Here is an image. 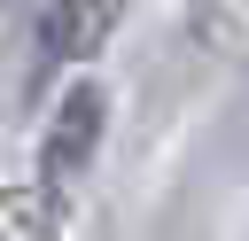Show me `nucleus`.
Instances as JSON below:
<instances>
[{"instance_id":"1","label":"nucleus","mask_w":249,"mask_h":241,"mask_svg":"<svg viewBox=\"0 0 249 241\" xmlns=\"http://www.w3.org/2000/svg\"><path fill=\"white\" fill-rule=\"evenodd\" d=\"M101 132H109V93H101L93 78H78V86L54 101V117H47V148H39V163H47L54 179H78V171L93 163Z\"/></svg>"},{"instance_id":"2","label":"nucleus","mask_w":249,"mask_h":241,"mask_svg":"<svg viewBox=\"0 0 249 241\" xmlns=\"http://www.w3.org/2000/svg\"><path fill=\"white\" fill-rule=\"evenodd\" d=\"M101 39H109V0H54V8L39 16L47 62H78V54H93Z\"/></svg>"}]
</instances>
